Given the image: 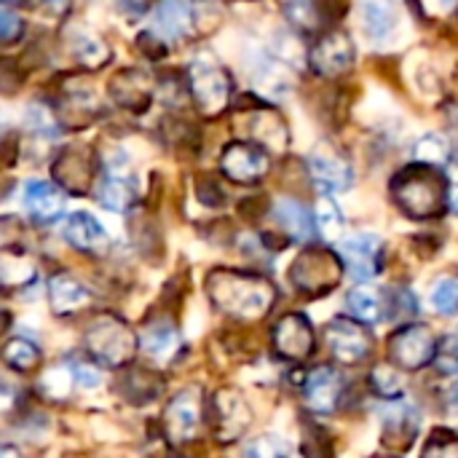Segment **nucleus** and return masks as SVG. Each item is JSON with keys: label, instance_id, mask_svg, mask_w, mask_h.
Masks as SVG:
<instances>
[{"label": "nucleus", "instance_id": "37998d69", "mask_svg": "<svg viewBox=\"0 0 458 458\" xmlns=\"http://www.w3.org/2000/svg\"><path fill=\"white\" fill-rule=\"evenodd\" d=\"M118 5H121V11H123V13H129V16H140V13H145L148 0H118Z\"/></svg>", "mask_w": 458, "mask_h": 458}, {"label": "nucleus", "instance_id": "79ce46f5", "mask_svg": "<svg viewBox=\"0 0 458 458\" xmlns=\"http://www.w3.org/2000/svg\"><path fill=\"white\" fill-rule=\"evenodd\" d=\"M440 352H443V357L445 360H458V325L443 338V346H440Z\"/></svg>", "mask_w": 458, "mask_h": 458}, {"label": "nucleus", "instance_id": "9d476101", "mask_svg": "<svg viewBox=\"0 0 458 458\" xmlns=\"http://www.w3.org/2000/svg\"><path fill=\"white\" fill-rule=\"evenodd\" d=\"M207 8H212L207 0H161L153 13V32L164 40L191 38L201 27V16L207 13Z\"/></svg>", "mask_w": 458, "mask_h": 458}, {"label": "nucleus", "instance_id": "7ed1b4c3", "mask_svg": "<svg viewBox=\"0 0 458 458\" xmlns=\"http://www.w3.org/2000/svg\"><path fill=\"white\" fill-rule=\"evenodd\" d=\"M83 346H86L89 357L97 360L99 365L123 368V365H129L134 360L140 341L121 317L97 314V317H91V322L86 327Z\"/></svg>", "mask_w": 458, "mask_h": 458}, {"label": "nucleus", "instance_id": "f3484780", "mask_svg": "<svg viewBox=\"0 0 458 458\" xmlns=\"http://www.w3.org/2000/svg\"><path fill=\"white\" fill-rule=\"evenodd\" d=\"M62 236L81 252L86 255H107L110 252V233L102 228V223L89 215V212H72L67 220H64V228H62Z\"/></svg>", "mask_w": 458, "mask_h": 458}, {"label": "nucleus", "instance_id": "6ab92c4d", "mask_svg": "<svg viewBox=\"0 0 458 458\" xmlns=\"http://www.w3.org/2000/svg\"><path fill=\"white\" fill-rule=\"evenodd\" d=\"M54 177L70 193H86L91 185V156L81 145H70L59 153L54 164Z\"/></svg>", "mask_w": 458, "mask_h": 458}, {"label": "nucleus", "instance_id": "c9c22d12", "mask_svg": "<svg viewBox=\"0 0 458 458\" xmlns=\"http://www.w3.org/2000/svg\"><path fill=\"white\" fill-rule=\"evenodd\" d=\"M424 456H458V435H454L451 429H435V432L429 435L427 445H424Z\"/></svg>", "mask_w": 458, "mask_h": 458}, {"label": "nucleus", "instance_id": "5701e85b", "mask_svg": "<svg viewBox=\"0 0 458 458\" xmlns=\"http://www.w3.org/2000/svg\"><path fill=\"white\" fill-rule=\"evenodd\" d=\"M274 217L287 242H309L314 236V220H311L309 209L303 204H298L295 199L276 201Z\"/></svg>", "mask_w": 458, "mask_h": 458}, {"label": "nucleus", "instance_id": "6e6552de", "mask_svg": "<svg viewBox=\"0 0 458 458\" xmlns=\"http://www.w3.org/2000/svg\"><path fill=\"white\" fill-rule=\"evenodd\" d=\"M220 169L236 185H255L271 169L268 148H263L260 142H244V140L228 142L220 153Z\"/></svg>", "mask_w": 458, "mask_h": 458}, {"label": "nucleus", "instance_id": "f8f14e48", "mask_svg": "<svg viewBox=\"0 0 458 458\" xmlns=\"http://www.w3.org/2000/svg\"><path fill=\"white\" fill-rule=\"evenodd\" d=\"M338 252L346 263V271L360 282H368L384 271L386 250H384V239L376 233H352L341 239Z\"/></svg>", "mask_w": 458, "mask_h": 458}, {"label": "nucleus", "instance_id": "f704fd0d", "mask_svg": "<svg viewBox=\"0 0 458 458\" xmlns=\"http://www.w3.org/2000/svg\"><path fill=\"white\" fill-rule=\"evenodd\" d=\"M416 158L424 164H445L451 161V145L440 137V134H427L419 145H416Z\"/></svg>", "mask_w": 458, "mask_h": 458}, {"label": "nucleus", "instance_id": "1a4fd4ad", "mask_svg": "<svg viewBox=\"0 0 458 458\" xmlns=\"http://www.w3.org/2000/svg\"><path fill=\"white\" fill-rule=\"evenodd\" d=\"M252 424V411L236 389H220L209 400V427L220 443L239 440Z\"/></svg>", "mask_w": 458, "mask_h": 458}, {"label": "nucleus", "instance_id": "0eeeda50", "mask_svg": "<svg viewBox=\"0 0 458 458\" xmlns=\"http://www.w3.org/2000/svg\"><path fill=\"white\" fill-rule=\"evenodd\" d=\"M365 325L368 322H362L357 317H335L325 327L327 346L338 362L362 365L373 354V333Z\"/></svg>", "mask_w": 458, "mask_h": 458}, {"label": "nucleus", "instance_id": "20e7f679", "mask_svg": "<svg viewBox=\"0 0 458 458\" xmlns=\"http://www.w3.org/2000/svg\"><path fill=\"white\" fill-rule=\"evenodd\" d=\"M344 274H346L344 258L325 247H306L290 266V282L306 298L330 295L333 290L341 287Z\"/></svg>", "mask_w": 458, "mask_h": 458}, {"label": "nucleus", "instance_id": "39448f33", "mask_svg": "<svg viewBox=\"0 0 458 458\" xmlns=\"http://www.w3.org/2000/svg\"><path fill=\"white\" fill-rule=\"evenodd\" d=\"M188 94L201 115L215 118L231 102V78L209 56H199L188 64Z\"/></svg>", "mask_w": 458, "mask_h": 458}, {"label": "nucleus", "instance_id": "2f4dec72", "mask_svg": "<svg viewBox=\"0 0 458 458\" xmlns=\"http://www.w3.org/2000/svg\"><path fill=\"white\" fill-rule=\"evenodd\" d=\"M317 228L330 242H335L344 233V215H341L338 204L333 199H327V196L319 199V204H317Z\"/></svg>", "mask_w": 458, "mask_h": 458}, {"label": "nucleus", "instance_id": "4468645a", "mask_svg": "<svg viewBox=\"0 0 458 458\" xmlns=\"http://www.w3.org/2000/svg\"><path fill=\"white\" fill-rule=\"evenodd\" d=\"M381 424H384V445L389 451H411L421 427V416L413 403L397 397V400H386V408L381 411Z\"/></svg>", "mask_w": 458, "mask_h": 458}, {"label": "nucleus", "instance_id": "393cba45", "mask_svg": "<svg viewBox=\"0 0 458 458\" xmlns=\"http://www.w3.org/2000/svg\"><path fill=\"white\" fill-rule=\"evenodd\" d=\"M134 199H137L134 182L123 177L121 172L105 174L97 185V201L110 212H126L134 204Z\"/></svg>", "mask_w": 458, "mask_h": 458}, {"label": "nucleus", "instance_id": "c756f323", "mask_svg": "<svg viewBox=\"0 0 458 458\" xmlns=\"http://www.w3.org/2000/svg\"><path fill=\"white\" fill-rule=\"evenodd\" d=\"M72 54L86 70H99L110 62V48L91 32H78L72 38Z\"/></svg>", "mask_w": 458, "mask_h": 458}, {"label": "nucleus", "instance_id": "dca6fc26", "mask_svg": "<svg viewBox=\"0 0 458 458\" xmlns=\"http://www.w3.org/2000/svg\"><path fill=\"white\" fill-rule=\"evenodd\" d=\"M107 94L118 107H123L129 113H145L153 102V81L148 72H142L137 67L121 70L110 78Z\"/></svg>", "mask_w": 458, "mask_h": 458}, {"label": "nucleus", "instance_id": "f257e3e1", "mask_svg": "<svg viewBox=\"0 0 458 458\" xmlns=\"http://www.w3.org/2000/svg\"><path fill=\"white\" fill-rule=\"evenodd\" d=\"M207 295L212 306L233 319L258 322L276 303V287L252 271L242 268H215L207 276Z\"/></svg>", "mask_w": 458, "mask_h": 458}, {"label": "nucleus", "instance_id": "c03bdc74", "mask_svg": "<svg viewBox=\"0 0 458 458\" xmlns=\"http://www.w3.org/2000/svg\"><path fill=\"white\" fill-rule=\"evenodd\" d=\"M448 209L458 217V182H454L451 191H448Z\"/></svg>", "mask_w": 458, "mask_h": 458}, {"label": "nucleus", "instance_id": "4be33fe9", "mask_svg": "<svg viewBox=\"0 0 458 458\" xmlns=\"http://www.w3.org/2000/svg\"><path fill=\"white\" fill-rule=\"evenodd\" d=\"M311 166V177L317 180V185L322 191H330V193H341V191H349L354 185V169L349 161H344L338 153H330V150H317L309 161Z\"/></svg>", "mask_w": 458, "mask_h": 458}, {"label": "nucleus", "instance_id": "2eb2a0df", "mask_svg": "<svg viewBox=\"0 0 458 458\" xmlns=\"http://www.w3.org/2000/svg\"><path fill=\"white\" fill-rule=\"evenodd\" d=\"M354 64V43L344 30H330L311 48V67L325 78H338Z\"/></svg>", "mask_w": 458, "mask_h": 458}, {"label": "nucleus", "instance_id": "9b49d317", "mask_svg": "<svg viewBox=\"0 0 458 458\" xmlns=\"http://www.w3.org/2000/svg\"><path fill=\"white\" fill-rule=\"evenodd\" d=\"M271 341H274V352L284 360V362H306L314 349H317V335H314V327L309 322V317L293 311V314H284L276 325H274V333H271Z\"/></svg>", "mask_w": 458, "mask_h": 458}, {"label": "nucleus", "instance_id": "bb28decb", "mask_svg": "<svg viewBox=\"0 0 458 458\" xmlns=\"http://www.w3.org/2000/svg\"><path fill=\"white\" fill-rule=\"evenodd\" d=\"M40 349L27 338H8L3 346V362L16 373H32L40 368Z\"/></svg>", "mask_w": 458, "mask_h": 458}, {"label": "nucleus", "instance_id": "c85d7f7f", "mask_svg": "<svg viewBox=\"0 0 458 458\" xmlns=\"http://www.w3.org/2000/svg\"><path fill=\"white\" fill-rule=\"evenodd\" d=\"M252 137H255V142H260L268 150H284V145H287V129H284L282 118L268 110L255 113Z\"/></svg>", "mask_w": 458, "mask_h": 458}, {"label": "nucleus", "instance_id": "ddd939ff", "mask_svg": "<svg viewBox=\"0 0 458 458\" xmlns=\"http://www.w3.org/2000/svg\"><path fill=\"white\" fill-rule=\"evenodd\" d=\"M204 419V397L199 389H182L164 411V432L174 445L191 443Z\"/></svg>", "mask_w": 458, "mask_h": 458}, {"label": "nucleus", "instance_id": "a878e982", "mask_svg": "<svg viewBox=\"0 0 458 458\" xmlns=\"http://www.w3.org/2000/svg\"><path fill=\"white\" fill-rule=\"evenodd\" d=\"M346 306H349V314L373 325V322H381L386 317V295L370 284H362V287H354L346 298Z\"/></svg>", "mask_w": 458, "mask_h": 458}, {"label": "nucleus", "instance_id": "412c9836", "mask_svg": "<svg viewBox=\"0 0 458 458\" xmlns=\"http://www.w3.org/2000/svg\"><path fill=\"white\" fill-rule=\"evenodd\" d=\"M24 209L35 223L51 225L64 215V193L54 182H30L24 188Z\"/></svg>", "mask_w": 458, "mask_h": 458}, {"label": "nucleus", "instance_id": "58836bf2", "mask_svg": "<svg viewBox=\"0 0 458 458\" xmlns=\"http://www.w3.org/2000/svg\"><path fill=\"white\" fill-rule=\"evenodd\" d=\"M27 123H30L38 134H48V137H54V134H56L54 115H48V110H46V107H40V105H32V107L27 110Z\"/></svg>", "mask_w": 458, "mask_h": 458}, {"label": "nucleus", "instance_id": "ea45409f", "mask_svg": "<svg viewBox=\"0 0 458 458\" xmlns=\"http://www.w3.org/2000/svg\"><path fill=\"white\" fill-rule=\"evenodd\" d=\"M72 378L83 389H94V386L102 384V373H99V368L94 362H75L72 365Z\"/></svg>", "mask_w": 458, "mask_h": 458}, {"label": "nucleus", "instance_id": "e433bc0d", "mask_svg": "<svg viewBox=\"0 0 458 458\" xmlns=\"http://www.w3.org/2000/svg\"><path fill=\"white\" fill-rule=\"evenodd\" d=\"M290 454V445L279 437H260L255 440L250 448H247V456H258V458H276V456H287Z\"/></svg>", "mask_w": 458, "mask_h": 458}, {"label": "nucleus", "instance_id": "4c0bfd02", "mask_svg": "<svg viewBox=\"0 0 458 458\" xmlns=\"http://www.w3.org/2000/svg\"><path fill=\"white\" fill-rule=\"evenodd\" d=\"M19 35H21V16L11 5H3L0 8V38H3V43H13Z\"/></svg>", "mask_w": 458, "mask_h": 458}, {"label": "nucleus", "instance_id": "72a5a7b5", "mask_svg": "<svg viewBox=\"0 0 458 458\" xmlns=\"http://www.w3.org/2000/svg\"><path fill=\"white\" fill-rule=\"evenodd\" d=\"M365 27L368 32L376 38V40H384L392 35L394 30V13L389 5H381V3H368L365 5Z\"/></svg>", "mask_w": 458, "mask_h": 458}, {"label": "nucleus", "instance_id": "b1692460", "mask_svg": "<svg viewBox=\"0 0 458 458\" xmlns=\"http://www.w3.org/2000/svg\"><path fill=\"white\" fill-rule=\"evenodd\" d=\"M140 346L142 352L156 360V362H172L180 352H182V341H180V333L166 325V322H158V325H150L142 338H140Z\"/></svg>", "mask_w": 458, "mask_h": 458}, {"label": "nucleus", "instance_id": "f03ea898", "mask_svg": "<svg viewBox=\"0 0 458 458\" xmlns=\"http://www.w3.org/2000/svg\"><path fill=\"white\" fill-rule=\"evenodd\" d=\"M392 199L411 220H435L448 209V180L435 164H411L392 180Z\"/></svg>", "mask_w": 458, "mask_h": 458}, {"label": "nucleus", "instance_id": "7c9ffc66", "mask_svg": "<svg viewBox=\"0 0 458 458\" xmlns=\"http://www.w3.org/2000/svg\"><path fill=\"white\" fill-rule=\"evenodd\" d=\"M370 386H373V392H376L378 397H384V400H397V397H403V392H405V378H403V373H397L392 365H378V368L373 370V376H370Z\"/></svg>", "mask_w": 458, "mask_h": 458}, {"label": "nucleus", "instance_id": "a211bd4d", "mask_svg": "<svg viewBox=\"0 0 458 458\" xmlns=\"http://www.w3.org/2000/svg\"><path fill=\"white\" fill-rule=\"evenodd\" d=\"M341 392H344V378L330 365H319L306 376V384H303L306 403H309L311 411H317L322 416H327V413H333L338 408Z\"/></svg>", "mask_w": 458, "mask_h": 458}, {"label": "nucleus", "instance_id": "473e14b6", "mask_svg": "<svg viewBox=\"0 0 458 458\" xmlns=\"http://www.w3.org/2000/svg\"><path fill=\"white\" fill-rule=\"evenodd\" d=\"M432 303L443 317L458 314V274H445L432 290Z\"/></svg>", "mask_w": 458, "mask_h": 458}, {"label": "nucleus", "instance_id": "423d86ee", "mask_svg": "<svg viewBox=\"0 0 458 458\" xmlns=\"http://www.w3.org/2000/svg\"><path fill=\"white\" fill-rule=\"evenodd\" d=\"M386 349H389V360L400 370L416 373V370H424V368L432 365V360L437 354V341H435L429 327H424V325H405L397 333H392Z\"/></svg>", "mask_w": 458, "mask_h": 458}, {"label": "nucleus", "instance_id": "cd10ccee", "mask_svg": "<svg viewBox=\"0 0 458 458\" xmlns=\"http://www.w3.org/2000/svg\"><path fill=\"white\" fill-rule=\"evenodd\" d=\"M121 392L134 405L153 403L161 392V381L148 370H126V376L121 378Z\"/></svg>", "mask_w": 458, "mask_h": 458}, {"label": "nucleus", "instance_id": "a19ab883", "mask_svg": "<svg viewBox=\"0 0 458 458\" xmlns=\"http://www.w3.org/2000/svg\"><path fill=\"white\" fill-rule=\"evenodd\" d=\"M32 11L48 13V16H62L70 8V0H24Z\"/></svg>", "mask_w": 458, "mask_h": 458}, {"label": "nucleus", "instance_id": "aec40b11", "mask_svg": "<svg viewBox=\"0 0 458 458\" xmlns=\"http://www.w3.org/2000/svg\"><path fill=\"white\" fill-rule=\"evenodd\" d=\"M91 301L89 287L72 274H54L48 279V306L56 317H72Z\"/></svg>", "mask_w": 458, "mask_h": 458}, {"label": "nucleus", "instance_id": "a18cd8bd", "mask_svg": "<svg viewBox=\"0 0 458 458\" xmlns=\"http://www.w3.org/2000/svg\"><path fill=\"white\" fill-rule=\"evenodd\" d=\"M448 405L454 408V411H458V386L451 392V400H448Z\"/></svg>", "mask_w": 458, "mask_h": 458}]
</instances>
